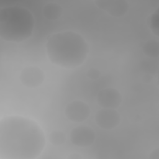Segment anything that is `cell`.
I'll return each instance as SVG.
<instances>
[{
  "instance_id": "6da1fadb",
  "label": "cell",
  "mask_w": 159,
  "mask_h": 159,
  "mask_svg": "<svg viewBox=\"0 0 159 159\" xmlns=\"http://www.w3.org/2000/svg\"><path fill=\"white\" fill-rule=\"evenodd\" d=\"M45 143L43 129L33 119L18 115L1 119V158L35 159L42 153Z\"/></svg>"
},
{
  "instance_id": "7a4b0ae2",
  "label": "cell",
  "mask_w": 159,
  "mask_h": 159,
  "mask_svg": "<svg viewBox=\"0 0 159 159\" xmlns=\"http://www.w3.org/2000/svg\"><path fill=\"white\" fill-rule=\"evenodd\" d=\"M45 50L52 64L65 69H75L86 61L89 47L81 34L66 30L49 36L45 43Z\"/></svg>"
},
{
  "instance_id": "3957f363",
  "label": "cell",
  "mask_w": 159,
  "mask_h": 159,
  "mask_svg": "<svg viewBox=\"0 0 159 159\" xmlns=\"http://www.w3.org/2000/svg\"><path fill=\"white\" fill-rule=\"evenodd\" d=\"M35 19L27 8L6 6L0 9V37L5 41L20 43L33 34Z\"/></svg>"
},
{
  "instance_id": "277c9868",
  "label": "cell",
  "mask_w": 159,
  "mask_h": 159,
  "mask_svg": "<svg viewBox=\"0 0 159 159\" xmlns=\"http://www.w3.org/2000/svg\"><path fill=\"white\" fill-rule=\"evenodd\" d=\"M96 134L93 129L87 125H81L73 128L70 134L71 142L79 147H87L93 144Z\"/></svg>"
},
{
  "instance_id": "5b68a950",
  "label": "cell",
  "mask_w": 159,
  "mask_h": 159,
  "mask_svg": "<svg viewBox=\"0 0 159 159\" xmlns=\"http://www.w3.org/2000/svg\"><path fill=\"white\" fill-rule=\"evenodd\" d=\"M90 113L89 106L81 100H74L69 102L65 109V114L67 119L74 122L85 121Z\"/></svg>"
},
{
  "instance_id": "8992f818",
  "label": "cell",
  "mask_w": 159,
  "mask_h": 159,
  "mask_svg": "<svg viewBox=\"0 0 159 159\" xmlns=\"http://www.w3.org/2000/svg\"><path fill=\"white\" fill-rule=\"evenodd\" d=\"M19 79L23 86L28 88H36L43 83L45 74L39 67L29 66L22 70Z\"/></svg>"
},
{
  "instance_id": "52a82bcc",
  "label": "cell",
  "mask_w": 159,
  "mask_h": 159,
  "mask_svg": "<svg viewBox=\"0 0 159 159\" xmlns=\"http://www.w3.org/2000/svg\"><path fill=\"white\" fill-rule=\"evenodd\" d=\"M94 119L96 124L100 128L111 130L119 125L120 116L115 109L102 108L96 113Z\"/></svg>"
},
{
  "instance_id": "ba28073f",
  "label": "cell",
  "mask_w": 159,
  "mask_h": 159,
  "mask_svg": "<svg viewBox=\"0 0 159 159\" xmlns=\"http://www.w3.org/2000/svg\"><path fill=\"white\" fill-rule=\"evenodd\" d=\"M122 101V96L120 93L112 88L101 89L97 96L98 104L102 108L116 109L120 105Z\"/></svg>"
},
{
  "instance_id": "9c48e42d",
  "label": "cell",
  "mask_w": 159,
  "mask_h": 159,
  "mask_svg": "<svg viewBox=\"0 0 159 159\" xmlns=\"http://www.w3.org/2000/svg\"><path fill=\"white\" fill-rule=\"evenodd\" d=\"M94 2L99 9L116 17L124 16L129 8L128 2L125 0H98Z\"/></svg>"
},
{
  "instance_id": "30bf717a",
  "label": "cell",
  "mask_w": 159,
  "mask_h": 159,
  "mask_svg": "<svg viewBox=\"0 0 159 159\" xmlns=\"http://www.w3.org/2000/svg\"><path fill=\"white\" fill-rule=\"evenodd\" d=\"M43 14L44 17L50 20H57L63 14L61 6L56 2H48L43 7Z\"/></svg>"
},
{
  "instance_id": "8fae6325",
  "label": "cell",
  "mask_w": 159,
  "mask_h": 159,
  "mask_svg": "<svg viewBox=\"0 0 159 159\" xmlns=\"http://www.w3.org/2000/svg\"><path fill=\"white\" fill-rule=\"evenodd\" d=\"M143 53L148 57L157 58L159 55V44L155 40H149L142 47Z\"/></svg>"
},
{
  "instance_id": "7c38bea8",
  "label": "cell",
  "mask_w": 159,
  "mask_h": 159,
  "mask_svg": "<svg viewBox=\"0 0 159 159\" xmlns=\"http://www.w3.org/2000/svg\"><path fill=\"white\" fill-rule=\"evenodd\" d=\"M48 139L51 144L54 146H60L63 145L66 142L65 134L59 130L52 131L48 136Z\"/></svg>"
},
{
  "instance_id": "4fadbf2b",
  "label": "cell",
  "mask_w": 159,
  "mask_h": 159,
  "mask_svg": "<svg viewBox=\"0 0 159 159\" xmlns=\"http://www.w3.org/2000/svg\"><path fill=\"white\" fill-rule=\"evenodd\" d=\"M150 28L157 37L159 35V10L157 9L150 17Z\"/></svg>"
},
{
  "instance_id": "5bb4252c",
  "label": "cell",
  "mask_w": 159,
  "mask_h": 159,
  "mask_svg": "<svg viewBox=\"0 0 159 159\" xmlns=\"http://www.w3.org/2000/svg\"><path fill=\"white\" fill-rule=\"evenodd\" d=\"M86 76L91 80H97L100 77L101 72L97 68H91L87 71Z\"/></svg>"
},
{
  "instance_id": "9a60e30c",
  "label": "cell",
  "mask_w": 159,
  "mask_h": 159,
  "mask_svg": "<svg viewBox=\"0 0 159 159\" xmlns=\"http://www.w3.org/2000/svg\"><path fill=\"white\" fill-rule=\"evenodd\" d=\"M150 158L152 159H159V150L158 148L153 150L150 155Z\"/></svg>"
},
{
  "instance_id": "2e32d148",
  "label": "cell",
  "mask_w": 159,
  "mask_h": 159,
  "mask_svg": "<svg viewBox=\"0 0 159 159\" xmlns=\"http://www.w3.org/2000/svg\"><path fill=\"white\" fill-rule=\"evenodd\" d=\"M69 158H72V159H75V158L80 159V158H81L82 157L80 155H79L78 154H71L70 156H69Z\"/></svg>"
}]
</instances>
